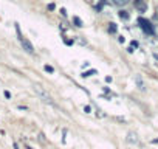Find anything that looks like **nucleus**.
<instances>
[{"mask_svg": "<svg viewBox=\"0 0 158 149\" xmlns=\"http://www.w3.org/2000/svg\"><path fill=\"white\" fill-rule=\"evenodd\" d=\"M34 92H36V95L39 96L43 103H47V104H53V98L50 96V93H48L45 89H43L42 86H34Z\"/></svg>", "mask_w": 158, "mask_h": 149, "instance_id": "nucleus-1", "label": "nucleus"}, {"mask_svg": "<svg viewBox=\"0 0 158 149\" xmlns=\"http://www.w3.org/2000/svg\"><path fill=\"white\" fill-rule=\"evenodd\" d=\"M16 30H17V34H19V41H20V43H22V47H23V50H25L26 53L33 54V53H34V47H33V43H31V42H30L28 39H25V37L20 34L19 25H16Z\"/></svg>", "mask_w": 158, "mask_h": 149, "instance_id": "nucleus-2", "label": "nucleus"}, {"mask_svg": "<svg viewBox=\"0 0 158 149\" xmlns=\"http://www.w3.org/2000/svg\"><path fill=\"white\" fill-rule=\"evenodd\" d=\"M138 24H140L141 28H143V31H144V33H147V34H154V26L150 25V22H149V20H146V19H143V17H140V19H138Z\"/></svg>", "mask_w": 158, "mask_h": 149, "instance_id": "nucleus-3", "label": "nucleus"}, {"mask_svg": "<svg viewBox=\"0 0 158 149\" xmlns=\"http://www.w3.org/2000/svg\"><path fill=\"white\" fill-rule=\"evenodd\" d=\"M135 84H137V87L141 90V92H144L146 90V82L143 81V78H141V75H135Z\"/></svg>", "mask_w": 158, "mask_h": 149, "instance_id": "nucleus-4", "label": "nucleus"}, {"mask_svg": "<svg viewBox=\"0 0 158 149\" xmlns=\"http://www.w3.org/2000/svg\"><path fill=\"white\" fill-rule=\"evenodd\" d=\"M126 140H127V143H130V145H138V135L135 134V132H129L127 134V137H126Z\"/></svg>", "mask_w": 158, "mask_h": 149, "instance_id": "nucleus-5", "label": "nucleus"}, {"mask_svg": "<svg viewBox=\"0 0 158 149\" xmlns=\"http://www.w3.org/2000/svg\"><path fill=\"white\" fill-rule=\"evenodd\" d=\"M135 8L140 9L141 13H144V11L147 9V5L144 3V0H135Z\"/></svg>", "mask_w": 158, "mask_h": 149, "instance_id": "nucleus-6", "label": "nucleus"}, {"mask_svg": "<svg viewBox=\"0 0 158 149\" xmlns=\"http://www.w3.org/2000/svg\"><path fill=\"white\" fill-rule=\"evenodd\" d=\"M118 16H119V19H123V20H129V13H127V11H124V9L119 11Z\"/></svg>", "mask_w": 158, "mask_h": 149, "instance_id": "nucleus-7", "label": "nucleus"}, {"mask_svg": "<svg viewBox=\"0 0 158 149\" xmlns=\"http://www.w3.org/2000/svg\"><path fill=\"white\" fill-rule=\"evenodd\" d=\"M116 24H110V25H108V31H110L112 33V34H115V33H116Z\"/></svg>", "mask_w": 158, "mask_h": 149, "instance_id": "nucleus-8", "label": "nucleus"}, {"mask_svg": "<svg viewBox=\"0 0 158 149\" xmlns=\"http://www.w3.org/2000/svg\"><path fill=\"white\" fill-rule=\"evenodd\" d=\"M113 3H115V5H118V6H123V5L129 3V0H113Z\"/></svg>", "mask_w": 158, "mask_h": 149, "instance_id": "nucleus-9", "label": "nucleus"}, {"mask_svg": "<svg viewBox=\"0 0 158 149\" xmlns=\"http://www.w3.org/2000/svg\"><path fill=\"white\" fill-rule=\"evenodd\" d=\"M95 73H96V70H89V71H84L82 76H84V78H87V76H91V75H95Z\"/></svg>", "mask_w": 158, "mask_h": 149, "instance_id": "nucleus-10", "label": "nucleus"}, {"mask_svg": "<svg viewBox=\"0 0 158 149\" xmlns=\"http://www.w3.org/2000/svg\"><path fill=\"white\" fill-rule=\"evenodd\" d=\"M137 47H138V42H137V41H133L132 43H130V47H129V51L132 53V51H133V48H137Z\"/></svg>", "mask_w": 158, "mask_h": 149, "instance_id": "nucleus-11", "label": "nucleus"}, {"mask_svg": "<svg viewBox=\"0 0 158 149\" xmlns=\"http://www.w3.org/2000/svg\"><path fill=\"white\" fill-rule=\"evenodd\" d=\"M43 68H45V71H48V73H54V68L51 67V65H45Z\"/></svg>", "mask_w": 158, "mask_h": 149, "instance_id": "nucleus-12", "label": "nucleus"}, {"mask_svg": "<svg viewBox=\"0 0 158 149\" xmlns=\"http://www.w3.org/2000/svg\"><path fill=\"white\" fill-rule=\"evenodd\" d=\"M73 20H74V24H76V25H78V26H82V20H81L79 17H74Z\"/></svg>", "mask_w": 158, "mask_h": 149, "instance_id": "nucleus-13", "label": "nucleus"}, {"mask_svg": "<svg viewBox=\"0 0 158 149\" xmlns=\"http://www.w3.org/2000/svg\"><path fill=\"white\" fill-rule=\"evenodd\" d=\"M3 95H5V98H8V99L11 98V93H9L8 90H5V92H3Z\"/></svg>", "mask_w": 158, "mask_h": 149, "instance_id": "nucleus-14", "label": "nucleus"}, {"mask_svg": "<svg viewBox=\"0 0 158 149\" xmlns=\"http://www.w3.org/2000/svg\"><path fill=\"white\" fill-rule=\"evenodd\" d=\"M48 9H54V3H50V5H48Z\"/></svg>", "mask_w": 158, "mask_h": 149, "instance_id": "nucleus-15", "label": "nucleus"}, {"mask_svg": "<svg viewBox=\"0 0 158 149\" xmlns=\"http://www.w3.org/2000/svg\"><path fill=\"white\" fill-rule=\"evenodd\" d=\"M39 140H40V141H45V138H43V134L39 135Z\"/></svg>", "mask_w": 158, "mask_h": 149, "instance_id": "nucleus-16", "label": "nucleus"}, {"mask_svg": "<svg viewBox=\"0 0 158 149\" xmlns=\"http://www.w3.org/2000/svg\"><path fill=\"white\" fill-rule=\"evenodd\" d=\"M154 58H155V59H158V53H154Z\"/></svg>", "mask_w": 158, "mask_h": 149, "instance_id": "nucleus-17", "label": "nucleus"}]
</instances>
